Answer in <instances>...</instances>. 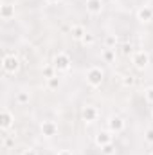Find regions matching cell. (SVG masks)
<instances>
[{
    "label": "cell",
    "mask_w": 153,
    "mask_h": 155,
    "mask_svg": "<svg viewBox=\"0 0 153 155\" xmlns=\"http://www.w3.org/2000/svg\"><path fill=\"white\" fill-rule=\"evenodd\" d=\"M103 41H105V47H106V49H115V47H117V41H119V38H117L115 35H106Z\"/></svg>",
    "instance_id": "16"
},
{
    "label": "cell",
    "mask_w": 153,
    "mask_h": 155,
    "mask_svg": "<svg viewBox=\"0 0 153 155\" xmlns=\"http://www.w3.org/2000/svg\"><path fill=\"white\" fill-rule=\"evenodd\" d=\"M13 124H15V116H13V112L7 110V108H4L2 114H0V128H2L4 132H7V130L13 128Z\"/></svg>",
    "instance_id": "8"
},
{
    "label": "cell",
    "mask_w": 153,
    "mask_h": 155,
    "mask_svg": "<svg viewBox=\"0 0 153 155\" xmlns=\"http://www.w3.org/2000/svg\"><path fill=\"white\" fill-rule=\"evenodd\" d=\"M94 143H96L99 148H103V146H106V144L114 143V134H112V132H108V130H103V132L96 134V137H94Z\"/></svg>",
    "instance_id": "9"
},
{
    "label": "cell",
    "mask_w": 153,
    "mask_h": 155,
    "mask_svg": "<svg viewBox=\"0 0 153 155\" xmlns=\"http://www.w3.org/2000/svg\"><path fill=\"white\" fill-rule=\"evenodd\" d=\"M85 78H86V83H88L92 88H97V87H101V85H103L105 72H103V69H101V67L92 65V67H88V71H86Z\"/></svg>",
    "instance_id": "1"
},
{
    "label": "cell",
    "mask_w": 153,
    "mask_h": 155,
    "mask_svg": "<svg viewBox=\"0 0 153 155\" xmlns=\"http://www.w3.org/2000/svg\"><path fill=\"white\" fill-rule=\"evenodd\" d=\"M70 35H72V38L74 40H79V41H81L83 36L86 35V29H85L81 24H74V25L70 27Z\"/></svg>",
    "instance_id": "13"
},
{
    "label": "cell",
    "mask_w": 153,
    "mask_h": 155,
    "mask_svg": "<svg viewBox=\"0 0 153 155\" xmlns=\"http://www.w3.org/2000/svg\"><path fill=\"white\" fill-rule=\"evenodd\" d=\"M151 119H153V110H151Z\"/></svg>",
    "instance_id": "29"
},
{
    "label": "cell",
    "mask_w": 153,
    "mask_h": 155,
    "mask_svg": "<svg viewBox=\"0 0 153 155\" xmlns=\"http://www.w3.org/2000/svg\"><path fill=\"white\" fill-rule=\"evenodd\" d=\"M52 65L56 67L58 72H69L70 67H72V60H70V56L67 52H58L54 56V60H52Z\"/></svg>",
    "instance_id": "2"
},
{
    "label": "cell",
    "mask_w": 153,
    "mask_h": 155,
    "mask_svg": "<svg viewBox=\"0 0 153 155\" xmlns=\"http://www.w3.org/2000/svg\"><path fill=\"white\" fill-rule=\"evenodd\" d=\"M47 88H49V90H58V88H60V78L58 76L49 78V79H47Z\"/></svg>",
    "instance_id": "20"
},
{
    "label": "cell",
    "mask_w": 153,
    "mask_h": 155,
    "mask_svg": "<svg viewBox=\"0 0 153 155\" xmlns=\"http://www.w3.org/2000/svg\"><path fill=\"white\" fill-rule=\"evenodd\" d=\"M47 4H58V2H61V0H45Z\"/></svg>",
    "instance_id": "28"
},
{
    "label": "cell",
    "mask_w": 153,
    "mask_h": 155,
    "mask_svg": "<svg viewBox=\"0 0 153 155\" xmlns=\"http://www.w3.org/2000/svg\"><path fill=\"white\" fill-rule=\"evenodd\" d=\"M121 83H122V87L130 88V87L135 85V76H132V74H124V76H121Z\"/></svg>",
    "instance_id": "18"
},
{
    "label": "cell",
    "mask_w": 153,
    "mask_h": 155,
    "mask_svg": "<svg viewBox=\"0 0 153 155\" xmlns=\"http://www.w3.org/2000/svg\"><path fill=\"white\" fill-rule=\"evenodd\" d=\"M81 43H83L85 47H92V45L96 43V36H94L92 33H86V35L83 36V40H81Z\"/></svg>",
    "instance_id": "21"
},
{
    "label": "cell",
    "mask_w": 153,
    "mask_h": 155,
    "mask_svg": "<svg viewBox=\"0 0 153 155\" xmlns=\"http://www.w3.org/2000/svg\"><path fill=\"white\" fill-rule=\"evenodd\" d=\"M15 101H16L18 105H27V103L31 101V94H29V92H25V90H22V92H18V94H16Z\"/></svg>",
    "instance_id": "15"
},
{
    "label": "cell",
    "mask_w": 153,
    "mask_h": 155,
    "mask_svg": "<svg viewBox=\"0 0 153 155\" xmlns=\"http://www.w3.org/2000/svg\"><path fill=\"white\" fill-rule=\"evenodd\" d=\"M15 16V5L13 4H2L0 5V18L2 20H11Z\"/></svg>",
    "instance_id": "12"
},
{
    "label": "cell",
    "mask_w": 153,
    "mask_h": 155,
    "mask_svg": "<svg viewBox=\"0 0 153 155\" xmlns=\"http://www.w3.org/2000/svg\"><path fill=\"white\" fill-rule=\"evenodd\" d=\"M103 0H85V7H86V13L90 15H101L103 11Z\"/></svg>",
    "instance_id": "11"
},
{
    "label": "cell",
    "mask_w": 153,
    "mask_h": 155,
    "mask_svg": "<svg viewBox=\"0 0 153 155\" xmlns=\"http://www.w3.org/2000/svg\"><path fill=\"white\" fill-rule=\"evenodd\" d=\"M124 128H126V123H124V119L121 116L108 117V121H106V130L108 132H112L114 135H119V134L124 132Z\"/></svg>",
    "instance_id": "4"
},
{
    "label": "cell",
    "mask_w": 153,
    "mask_h": 155,
    "mask_svg": "<svg viewBox=\"0 0 153 155\" xmlns=\"http://www.w3.org/2000/svg\"><path fill=\"white\" fill-rule=\"evenodd\" d=\"M41 72H43V78H45V79H49V78L56 76V72H58V71H56V67H54V65H45V67L41 69Z\"/></svg>",
    "instance_id": "17"
},
{
    "label": "cell",
    "mask_w": 153,
    "mask_h": 155,
    "mask_svg": "<svg viewBox=\"0 0 153 155\" xmlns=\"http://www.w3.org/2000/svg\"><path fill=\"white\" fill-rule=\"evenodd\" d=\"M81 117H83L85 123H96L97 117H99L97 107H94V105H85L83 110H81Z\"/></svg>",
    "instance_id": "7"
},
{
    "label": "cell",
    "mask_w": 153,
    "mask_h": 155,
    "mask_svg": "<svg viewBox=\"0 0 153 155\" xmlns=\"http://www.w3.org/2000/svg\"><path fill=\"white\" fill-rule=\"evenodd\" d=\"M40 132H41V135L43 137H54V135H58V123L56 121H50V119H47V121H41V124H40Z\"/></svg>",
    "instance_id": "6"
},
{
    "label": "cell",
    "mask_w": 153,
    "mask_h": 155,
    "mask_svg": "<svg viewBox=\"0 0 153 155\" xmlns=\"http://www.w3.org/2000/svg\"><path fill=\"white\" fill-rule=\"evenodd\" d=\"M144 99H146V103L153 105V87H148V88H144Z\"/></svg>",
    "instance_id": "23"
},
{
    "label": "cell",
    "mask_w": 153,
    "mask_h": 155,
    "mask_svg": "<svg viewBox=\"0 0 153 155\" xmlns=\"http://www.w3.org/2000/svg\"><path fill=\"white\" fill-rule=\"evenodd\" d=\"M22 155H38V152H36L34 148H25V150L22 152Z\"/></svg>",
    "instance_id": "26"
},
{
    "label": "cell",
    "mask_w": 153,
    "mask_h": 155,
    "mask_svg": "<svg viewBox=\"0 0 153 155\" xmlns=\"http://www.w3.org/2000/svg\"><path fill=\"white\" fill-rule=\"evenodd\" d=\"M121 52H122L124 56H132V54H133V47H132V43H124V45L121 47Z\"/></svg>",
    "instance_id": "24"
},
{
    "label": "cell",
    "mask_w": 153,
    "mask_h": 155,
    "mask_svg": "<svg viewBox=\"0 0 153 155\" xmlns=\"http://www.w3.org/2000/svg\"><path fill=\"white\" fill-rule=\"evenodd\" d=\"M101 58H103V61L105 63H114L115 61V49H103V52H101Z\"/></svg>",
    "instance_id": "14"
},
{
    "label": "cell",
    "mask_w": 153,
    "mask_h": 155,
    "mask_svg": "<svg viewBox=\"0 0 153 155\" xmlns=\"http://www.w3.org/2000/svg\"><path fill=\"white\" fill-rule=\"evenodd\" d=\"M150 155H153V153H150Z\"/></svg>",
    "instance_id": "30"
},
{
    "label": "cell",
    "mask_w": 153,
    "mask_h": 155,
    "mask_svg": "<svg viewBox=\"0 0 153 155\" xmlns=\"http://www.w3.org/2000/svg\"><path fill=\"white\" fill-rule=\"evenodd\" d=\"M56 155H74V153H72L70 150H60V152H58Z\"/></svg>",
    "instance_id": "27"
},
{
    "label": "cell",
    "mask_w": 153,
    "mask_h": 155,
    "mask_svg": "<svg viewBox=\"0 0 153 155\" xmlns=\"http://www.w3.org/2000/svg\"><path fill=\"white\" fill-rule=\"evenodd\" d=\"M132 63H133L135 69H146L150 65V54L146 51H133Z\"/></svg>",
    "instance_id": "5"
},
{
    "label": "cell",
    "mask_w": 153,
    "mask_h": 155,
    "mask_svg": "<svg viewBox=\"0 0 153 155\" xmlns=\"http://www.w3.org/2000/svg\"><path fill=\"white\" fill-rule=\"evenodd\" d=\"M2 69L7 74H16L18 69H20V60L15 54H5L4 60H2Z\"/></svg>",
    "instance_id": "3"
},
{
    "label": "cell",
    "mask_w": 153,
    "mask_h": 155,
    "mask_svg": "<svg viewBox=\"0 0 153 155\" xmlns=\"http://www.w3.org/2000/svg\"><path fill=\"white\" fill-rule=\"evenodd\" d=\"M137 20L142 24H150L153 22V7L151 5H142L137 9Z\"/></svg>",
    "instance_id": "10"
},
{
    "label": "cell",
    "mask_w": 153,
    "mask_h": 155,
    "mask_svg": "<svg viewBox=\"0 0 153 155\" xmlns=\"http://www.w3.org/2000/svg\"><path fill=\"white\" fill-rule=\"evenodd\" d=\"M2 146H4L5 150L13 148V146H15V135H4V137H2Z\"/></svg>",
    "instance_id": "19"
},
{
    "label": "cell",
    "mask_w": 153,
    "mask_h": 155,
    "mask_svg": "<svg viewBox=\"0 0 153 155\" xmlns=\"http://www.w3.org/2000/svg\"><path fill=\"white\" fill-rule=\"evenodd\" d=\"M101 153H103V155H115V146H114V143H110V144L103 146V148H101Z\"/></svg>",
    "instance_id": "22"
},
{
    "label": "cell",
    "mask_w": 153,
    "mask_h": 155,
    "mask_svg": "<svg viewBox=\"0 0 153 155\" xmlns=\"http://www.w3.org/2000/svg\"><path fill=\"white\" fill-rule=\"evenodd\" d=\"M144 141H146L148 144H153V128H148V130L144 132Z\"/></svg>",
    "instance_id": "25"
}]
</instances>
